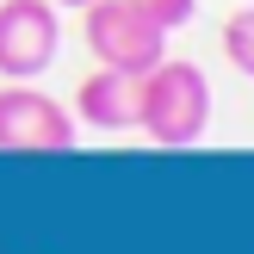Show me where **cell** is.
Wrapping results in <instances>:
<instances>
[{"label": "cell", "instance_id": "3", "mask_svg": "<svg viewBox=\"0 0 254 254\" xmlns=\"http://www.w3.org/2000/svg\"><path fill=\"white\" fill-rule=\"evenodd\" d=\"M0 149L12 155H62L74 149V118L31 81L0 87Z\"/></svg>", "mask_w": 254, "mask_h": 254}, {"label": "cell", "instance_id": "1", "mask_svg": "<svg viewBox=\"0 0 254 254\" xmlns=\"http://www.w3.org/2000/svg\"><path fill=\"white\" fill-rule=\"evenodd\" d=\"M136 130L161 149H192L211 130V81L198 62L161 56L136 74Z\"/></svg>", "mask_w": 254, "mask_h": 254}, {"label": "cell", "instance_id": "6", "mask_svg": "<svg viewBox=\"0 0 254 254\" xmlns=\"http://www.w3.org/2000/svg\"><path fill=\"white\" fill-rule=\"evenodd\" d=\"M223 56L236 62V74L254 81V6H236L223 19Z\"/></svg>", "mask_w": 254, "mask_h": 254}, {"label": "cell", "instance_id": "5", "mask_svg": "<svg viewBox=\"0 0 254 254\" xmlns=\"http://www.w3.org/2000/svg\"><path fill=\"white\" fill-rule=\"evenodd\" d=\"M74 118L93 124V130H136V74L93 68L74 87Z\"/></svg>", "mask_w": 254, "mask_h": 254}, {"label": "cell", "instance_id": "8", "mask_svg": "<svg viewBox=\"0 0 254 254\" xmlns=\"http://www.w3.org/2000/svg\"><path fill=\"white\" fill-rule=\"evenodd\" d=\"M56 6H87V0H56Z\"/></svg>", "mask_w": 254, "mask_h": 254}, {"label": "cell", "instance_id": "4", "mask_svg": "<svg viewBox=\"0 0 254 254\" xmlns=\"http://www.w3.org/2000/svg\"><path fill=\"white\" fill-rule=\"evenodd\" d=\"M56 0H0V81H37L56 62Z\"/></svg>", "mask_w": 254, "mask_h": 254}, {"label": "cell", "instance_id": "2", "mask_svg": "<svg viewBox=\"0 0 254 254\" xmlns=\"http://www.w3.org/2000/svg\"><path fill=\"white\" fill-rule=\"evenodd\" d=\"M87 19H81V37L93 50L99 68H124V74H143L168 56V25L149 19L136 0H87Z\"/></svg>", "mask_w": 254, "mask_h": 254}, {"label": "cell", "instance_id": "7", "mask_svg": "<svg viewBox=\"0 0 254 254\" xmlns=\"http://www.w3.org/2000/svg\"><path fill=\"white\" fill-rule=\"evenodd\" d=\"M136 6H143L149 19H161V25L174 31V25H186V19H192V6H198V0H136Z\"/></svg>", "mask_w": 254, "mask_h": 254}]
</instances>
